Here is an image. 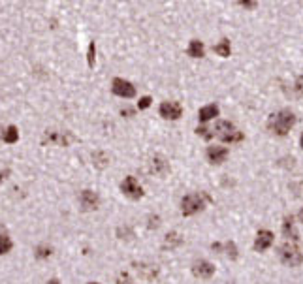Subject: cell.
I'll return each instance as SVG.
<instances>
[{
  "mask_svg": "<svg viewBox=\"0 0 303 284\" xmlns=\"http://www.w3.org/2000/svg\"><path fill=\"white\" fill-rule=\"evenodd\" d=\"M295 115L290 111V109H280L279 113H273L269 115L267 119V130L275 134V136H279V138H284L290 128L295 124Z\"/></svg>",
  "mask_w": 303,
  "mask_h": 284,
  "instance_id": "cell-1",
  "label": "cell"
},
{
  "mask_svg": "<svg viewBox=\"0 0 303 284\" xmlns=\"http://www.w3.org/2000/svg\"><path fill=\"white\" fill-rule=\"evenodd\" d=\"M205 201H211V198L205 192L187 194V196L181 200V213H183V216L198 215L200 211L205 209Z\"/></svg>",
  "mask_w": 303,
  "mask_h": 284,
  "instance_id": "cell-2",
  "label": "cell"
},
{
  "mask_svg": "<svg viewBox=\"0 0 303 284\" xmlns=\"http://www.w3.org/2000/svg\"><path fill=\"white\" fill-rule=\"evenodd\" d=\"M279 260L284 263V265H288V267H297V265H301L303 263V252L297 248V245L295 243H290V241H286L284 245L279 246Z\"/></svg>",
  "mask_w": 303,
  "mask_h": 284,
  "instance_id": "cell-3",
  "label": "cell"
},
{
  "mask_svg": "<svg viewBox=\"0 0 303 284\" xmlns=\"http://www.w3.org/2000/svg\"><path fill=\"white\" fill-rule=\"evenodd\" d=\"M76 136L72 132H57V130H51V132H46V136L42 139V143L47 145V143H55V145H61V147H68L76 141Z\"/></svg>",
  "mask_w": 303,
  "mask_h": 284,
  "instance_id": "cell-4",
  "label": "cell"
},
{
  "mask_svg": "<svg viewBox=\"0 0 303 284\" xmlns=\"http://www.w3.org/2000/svg\"><path fill=\"white\" fill-rule=\"evenodd\" d=\"M132 267H134V271L140 275V278L147 280V282L156 280L158 275H160V267L155 265V263H147V261H134Z\"/></svg>",
  "mask_w": 303,
  "mask_h": 284,
  "instance_id": "cell-5",
  "label": "cell"
},
{
  "mask_svg": "<svg viewBox=\"0 0 303 284\" xmlns=\"http://www.w3.org/2000/svg\"><path fill=\"white\" fill-rule=\"evenodd\" d=\"M121 192L125 194L128 200H141L143 198V188L138 183V179L132 175L125 177V181L121 183Z\"/></svg>",
  "mask_w": 303,
  "mask_h": 284,
  "instance_id": "cell-6",
  "label": "cell"
},
{
  "mask_svg": "<svg viewBox=\"0 0 303 284\" xmlns=\"http://www.w3.org/2000/svg\"><path fill=\"white\" fill-rule=\"evenodd\" d=\"M111 91L113 94L121 96V98H134L136 96V87L130 81H126L123 77H115L111 83Z\"/></svg>",
  "mask_w": 303,
  "mask_h": 284,
  "instance_id": "cell-7",
  "label": "cell"
},
{
  "mask_svg": "<svg viewBox=\"0 0 303 284\" xmlns=\"http://www.w3.org/2000/svg\"><path fill=\"white\" fill-rule=\"evenodd\" d=\"M158 113L166 121H177L183 115V106L179 102H162L158 108Z\"/></svg>",
  "mask_w": 303,
  "mask_h": 284,
  "instance_id": "cell-8",
  "label": "cell"
},
{
  "mask_svg": "<svg viewBox=\"0 0 303 284\" xmlns=\"http://www.w3.org/2000/svg\"><path fill=\"white\" fill-rule=\"evenodd\" d=\"M192 275L196 278H211L215 275V265L207 260H196L192 263Z\"/></svg>",
  "mask_w": 303,
  "mask_h": 284,
  "instance_id": "cell-9",
  "label": "cell"
},
{
  "mask_svg": "<svg viewBox=\"0 0 303 284\" xmlns=\"http://www.w3.org/2000/svg\"><path fill=\"white\" fill-rule=\"evenodd\" d=\"M273 241H275V235H273V231L260 230L256 233V239H254V245H252V248H254L256 252H264V250H267V248L273 245Z\"/></svg>",
  "mask_w": 303,
  "mask_h": 284,
  "instance_id": "cell-10",
  "label": "cell"
},
{
  "mask_svg": "<svg viewBox=\"0 0 303 284\" xmlns=\"http://www.w3.org/2000/svg\"><path fill=\"white\" fill-rule=\"evenodd\" d=\"M79 203H81L83 211H96L98 205H100V198L93 190H83V192L79 194Z\"/></svg>",
  "mask_w": 303,
  "mask_h": 284,
  "instance_id": "cell-11",
  "label": "cell"
},
{
  "mask_svg": "<svg viewBox=\"0 0 303 284\" xmlns=\"http://www.w3.org/2000/svg\"><path fill=\"white\" fill-rule=\"evenodd\" d=\"M228 154H230V151H228L226 147L213 145V147H207L205 156H207V160H209L211 164H222V162H226Z\"/></svg>",
  "mask_w": 303,
  "mask_h": 284,
  "instance_id": "cell-12",
  "label": "cell"
},
{
  "mask_svg": "<svg viewBox=\"0 0 303 284\" xmlns=\"http://www.w3.org/2000/svg\"><path fill=\"white\" fill-rule=\"evenodd\" d=\"M282 235H284L290 243H297V241H299V233L295 230L294 216L292 215H286L284 220H282Z\"/></svg>",
  "mask_w": 303,
  "mask_h": 284,
  "instance_id": "cell-13",
  "label": "cell"
},
{
  "mask_svg": "<svg viewBox=\"0 0 303 284\" xmlns=\"http://www.w3.org/2000/svg\"><path fill=\"white\" fill-rule=\"evenodd\" d=\"M149 171L153 175H166L170 171V162L166 160V158H162V156H155L149 162Z\"/></svg>",
  "mask_w": 303,
  "mask_h": 284,
  "instance_id": "cell-14",
  "label": "cell"
},
{
  "mask_svg": "<svg viewBox=\"0 0 303 284\" xmlns=\"http://www.w3.org/2000/svg\"><path fill=\"white\" fill-rule=\"evenodd\" d=\"M183 243H185V239L181 237V233L170 231V233H166V237H164L162 250H175V248H179Z\"/></svg>",
  "mask_w": 303,
  "mask_h": 284,
  "instance_id": "cell-15",
  "label": "cell"
},
{
  "mask_svg": "<svg viewBox=\"0 0 303 284\" xmlns=\"http://www.w3.org/2000/svg\"><path fill=\"white\" fill-rule=\"evenodd\" d=\"M215 117H218V106H215V104H209V106H203L200 111H198V121L200 123H207V121H211V119H215Z\"/></svg>",
  "mask_w": 303,
  "mask_h": 284,
  "instance_id": "cell-16",
  "label": "cell"
},
{
  "mask_svg": "<svg viewBox=\"0 0 303 284\" xmlns=\"http://www.w3.org/2000/svg\"><path fill=\"white\" fill-rule=\"evenodd\" d=\"M233 130H237V128L233 126V123H230V121H218V123L215 124L213 134H215L218 139H222V138H226L228 134H232Z\"/></svg>",
  "mask_w": 303,
  "mask_h": 284,
  "instance_id": "cell-17",
  "label": "cell"
},
{
  "mask_svg": "<svg viewBox=\"0 0 303 284\" xmlns=\"http://www.w3.org/2000/svg\"><path fill=\"white\" fill-rule=\"evenodd\" d=\"M187 53L192 59H202L203 55H205V47H203V44L200 40H190V44L187 47Z\"/></svg>",
  "mask_w": 303,
  "mask_h": 284,
  "instance_id": "cell-18",
  "label": "cell"
},
{
  "mask_svg": "<svg viewBox=\"0 0 303 284\" xmlns=\"http://www.w3.org/2000/svg\"><path fill=\"white\" fill-rule=\"evenodd\" d=\"M2 141H4V143H10V145H14V143L19 141V130H17L14 124H10V126L4 128V132H2Z\"/></svg>",
  "mask_w": 303,
  "mask_h": 284,
  "instance_id": "cell-19",
  "label": "cell"
},
{
  "mask_svg": "<svg viewBox=\"0 0 303 284\" xmlns=\"http://www.w3.org/2000/svg\"><path fill=\"white\" fill-rule=\"evenodd\" d=\"M93 166L96 169H106L109 166V156L104 151H94L93 153Z\"/></svg>",
  "mask_w": 303,
  "mask_h": 284,
  "instance_id": "cell-20",
  "label": "cell"
},
{
  "mask_svg": "<svg viewBox=\"0 0 303 284\" xmlns=\"http://www.w3.org/2000/svg\"><path fill=\"white\" fill-rule=\"evenodd\" d=\"M213 51H215L218 57H222V59H228V57L232 55V46H230V42H228V40H222V42H218L217 46L213 47Z\"/></svg>",
  "mask_w": 303,
  "mask_h": 284,
  "instance_id": "cell-21",
  "label": "cell"
},
{
  "mask_svg": "<svg viewBox=\"0 0 303 284\" xmlns=\"http://www.w3.org/2000/svg\"><path fill=\"white\" fill-rule=\"evenodd\" d=\"M53 254V248L49 245H38L36 246V250H34V256L38 258V260H46Z\"/></svg>",
  "mask_w": 303,
  "mask_h": 284,
  "instance_id": "cell-22",
  "label": "cell"
},
{
  "mask_svg": "<svg viewBox=\"0 0 303 284\" xmlns=\"http://www.w3.org/2000/svg\"><path fill=\"white\" fill-rule=\"evenodd\" d=\"M117 237L123 239V241H130L134 237V230L130 226H119L117 228Z\"/></svg>",
  "mask_w": 303,
  "mask_h": 284,
  "instance_id": "cell-23",
  "label": "cell"
},
{
  "mask_svg": "<svg viewBox=\"0 0 303 284\" xmlns=\"http://www.w3.org/2000/svg\"><path fill=\"white\" fill-rule=\"evenodd\" d=\"M87 64H89V68H94V64H96V44L94 42H91L87 49Z\"/></svg>",
  "mask_w": 303,
  "mask_h": 284,
  "instance_id": "cell-24",
  "label": "cell"
},
{
  "mask_svg": "<svg viewBox=\"0 0 303 284\" xmlns=\"http://www.w3.org/2000/svg\"><path fill=\"white\" fill-rule=\"evenodd\" d=\"M12 246H14L12 239H10L8 235H4V233H0V256H2V254H8L10 250H12Z\"/></svg>",
  "mask_w": 303,
  "mask_h": 284,
  "instance_id": "cell-25",
  "label": "cell"
},
{
  "mask_svg": "<svg viewBox=\"0 0 303 284\" xmlns=\"http://www.w3.org/2000/svg\"><path fill=\"white\" fill-rule=\"evenodd\" d=\"M224 252L228 254V258H230V260H237V256H239V254H237V246H235L233 241H226Z\"/></svg>",
  "mask_w": 303,
  "mask_h": 284,
  "instance_id": "cell-26",
  "label": "cell"
},
{
  "mask_svg": "<svg viewBox=\"0 0 303 284\" xmlns=\"http://www.w3.org/2000/svg\"><path fill=\"white\" fill-rule=\"evenodd\" d=\"M194 132H196V134H198V136H200V138L207 139V141H209V139L215 138V134H213V132H211V130H207L205 126H198V128H196Z\"/></svg>",
  "mask_w": 303,
  "mask_h": 284,
  "instance_id": "cell-27",
  "label": "cell"
},
{
  "mask_svg": "<svg viewBox=\"0 0 303 284\" xmlns=\"http://www.w3.org/2000/svg\"><path fill=\"white\" fill-rule=\"evenodd\" d=\"M160 226V216L158 215H149L147 216V228L149 230H156Z\"/></svg>",
  "mask_w": 303,
  "mask_h": 284,
  "instance_id": "cell-28",
  "label": "cell"
},
{
  "mask_svg": "<svg viewBox=\"0 0 303 284\" xmlns=\"http://www.w3.org/2000/svg\"><path fill=\"white\" fill-rule=\"evenodd\" d=\"M115 284H134V280H132V276L128 275V273H119V276H117V282Z\"/></svg>",
  "mask_w": 303,
  "mask_h": 284,
  "instance_id": "cell-29",
  "label": "cell"
},
{
  "mask_svg": "<svg viewBox=\"0 0 303 284\" xmlns=\"http://www.w3.org/2000/svg\"><path fill=\"white\" fill-rule=\"evenodd\" d=\"M294 91H295V96H303V76L295 77Z\"/></svg>",
  "mask_w": 303,
  "mask_h": 284,
  "instance_id": "cell-30",
  "label": "cell"
},
{
  "mask_svg": "<svg viewBox=\"0 0 303 284\" xmlns=\"http://www.w3.org/2000/svg\"><path fill=\"white\" fill-rule=\"evenodd\" d=\"M237 6H241L243 10H254L258 6V2H254V0H239Z\"/></svg>",
  "mask_w": 303,
  "mask_h": 284,
  "instance_id": "cell-31",
  "label": "cell"
},
{
  "mask_svg": "<svg viewBox=\"0 0 303 284\" xmlns=\"http://www.w3.org/2000/svg\"><path fill=\"white\" fill-rule=\"evenodd\" d=\"M151 96H141L140 102H138V109H147L151 106Z\"/></svg>",
  "mask_w": 303,
  "mask_h": 284,
  "instance_id": "cell-32",
  "label": "cell"
},
{
  "mask_svg": "<svg viewBox=\"0 0 303 284\" xmlns=\"http://www.w3.org/2000/svg\"><path fill=\"white\" fill-rule=\"evenodd\" d=\"M211 248H213L215 252H222V250H224V245H222V243H211Z\"/></svg>",
  "mask_w": 303,
  "mask_h": 284,
  "instance_id": "cell-33",
  "label": "cell"
},
{
  "mask_svg": "<svg viewBox=\"0 0 303 284\" xmlns=\"http://www.w3.org/2000/svg\"><path fill=\"white\" fill-rule=\"evenodd\" d=\"M10 175V169H0V183H4Z\"/></svg>",
  "mask_w": 303,
  "mask_h": 284,
  "instance_id": "cell-34",
  "label": "cell"
},
{
  "mask_svg": "<svg viewBox=\"0 0 303 284\" xmlns=\"http://www.w3.org/2000/svg\"><path fill=\"white\" fill-rule=\"evenodd\" d=\"M121 115H123V117H132L134 115V109H130V108L121 109Z\"/></svg>",
  "mask_w": 303,
  "mask_h": 284,
  "instance_id": "cell-35",
  "label": "cell"
},
{
  "mask_svg": "<svg viewBox=\"0 0 303 284\" xmlns=\"http://www.w3.org/2000/svg\"><path fill=\"white\" fill-rule=\"evenodd\" d=\"M297 218H299V222H303V207L299 209V213H297Z\"/></svg>",
  "mask_w": 303,
  "mask_h": 284,
  "instance_id": "cell-36",
  "label": "cell"
},
{
  "mask_svg": "<svg viewBox=\"0 0 303 284\" xmlns=\"http://www.w3.org/2000/svg\"><path fill=\"white\" fill-rule=\"evenodd\" d=\"M47 284H61V282H59L57 278H51V280H49V282H47Z\"/></svg>",
  "mask_w": 303,
  "mask_h": 284,
  "instance_id": "cell-37",
  "label": "cell"
},
{
  "mask_svg": "<svg viewBox=\"0 0 303 284\" xmlns=\"http://www.w3.org/2000/svg\"><path fill=\"white\" fill-rule=\"evenodd\" d=\"M299 145H301V149H303V134H301V138H299Z\"/></svg>",
  "mask_w": 303,
  "mask_h": 284,
  "instance_id": "cell-38",
  "label": "cell"
},
{
  "mask_svg": "<svg viewBox=\"0 0 303 284\" xmlns=\"http://www.w3.org/2000/svg\"><path fill=\"white\" fill-rule=\"evenodd\" d=\"M89 284H98V282H89Z\"/></svg>",
  "mask_w": 303,
  "mask_h": 284,
  "instance_id": "cell-39",
  "label": "cell"
}]
</instances>
